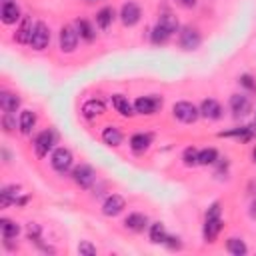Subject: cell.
<instances>
[{
  "mask_svg": "<svg viewBox=\"0 0 256 256\" xmlns=\"http://www.w3.org/2000/svg\"><path fill=\"white\" fill-rule=\"evenodd\" d=\"M142 18V12H140V6L136 2H126L122 4L120 8V20L124 26H136Z\"/></svg>",
  "mask_w": 256,
  "mask_h": 256,
  "instance_id": "8",
  "label": "cell"
},
{
  "mask_svg": "<svg viewBox=\"0 0 256 256\" xmlns=\"http://www.w3.org/2000/svg\"><path fill=\"white\" fill-rule=\"evenodd\" d=\"M18 106H20V98L16 94H12V92H2L0 94V108L4 112L12 114V112L18 110Z\"/></svg>",
  "mask_w": 256,
  "mask_h": 256,
  "instance_id": "20",
  "label": "cell"
},
{
  "mask_svg": "<svg viewBox=\"0 0 256 256\" xmlns=\"http://www.w3.org/2000/svg\"><path fill=\"white\" fill-rule=\"evenodd\" d=\"M156 24H160L162 28H166L170 34L178 32V28H180V24H178V18H176L174 14H170V12H164V14L158 18V22H156Z\"/></svg>",
  "mask_w": 256,
  "mask_h": 256,
  "instance_id": "26",
  "label": "cell"
},
{
  "mask_svg": "<svg viewBox=\"0 0 256 256\" xmlns=\"http://www.w3.org/2000/svg\"><path fill=\"white\" fill-rule=\"evenodd\" d=\"M226 250H228L230 254H234V256H244V254L248 252L244 240H242V238H236V236L228 238V242H226Z\"/></svg>",
  "mask_w": 256,
  "mask_h": 256,
  "instance_id": "27",
  "label": "cell"
},
{
  "mask_svg": "<svg viewBox=\"0 0 256 256\" xmlns=\"http://www.w3.org/2000/svg\"><path fill=\"white\" fill-rule=\"evenodd\" d=\"M166 228H164V224L162 222H154V224H150V240L154 242V244H164V240H166Z\"/></svg>",
  "mask_w": 256,
  "mask_h": 256,
  "instance_id": "28",
  "label": "cell"
},
{
  "mask_svg": "<svg viewBox=\"0 0 256 256\" xmlns=\"http://www.w3.org/2000/svg\"><path fill=\"white\" fill-rule=\"evenodd\" d=\"M206 216H220V204H218V202H214V204L208 208Z\"/></svg>",
  "mask_w": 256,
  "mask_h": 256,
  "instance_id": "38",
  "label": "cell"
},
{
  "mask_svg": "<svg viewBox=\"0 0 256 256\" xmlns=\"http://www.w3.org/2000/svg\"><path fill=\"white\" fill-rule=\"evenodd\" d=\"M72 162H74V156H72V152L68 148H64V146L54 148V152L50 156V164H52V168L56 172H60V174L68 172L70 166H72Z\"/></svg>",
  "mask_w": 256,
  "mask_h": 256,
  "instance_id": "1",
  "label": "cell"
},
{
  "mask_svg": "<svg viewBox=\"0 0 256 256\" xmlns=\"http://www.w3.org/2000/svg\"><path fill=\"white\" fill-rule=\"evenodd\" d=\"M182 160H184L186 166H196V164H198V150H194V148H186L184 154H182Z\"/></svg>",
  "mask_w": 256,
  "mask_h": 256,
  "instance_id": "32",
  "label": "cell"
},
{
  "mask_svg": "<svg viewBox=\"0 0 256 256\" xmlns=\"http://www.w3.org/2000/svg\"><path fill=\"white\" fill-rule=\"evenodd\" d=\"M102 140H104L108 146H118V144L122 142V132H120V128H116V126H106V128L102 130Z\"/></svg>",
  "mask_w": 256,
  "mask_h": 256,
  "instance_id": "23",
  "label": "cell"
},
{
  "mask_svg": "<svg viewBox=\"0 0 256 256\" xmlns=\"http://www.w3.org/2000/svg\"><path fill=\"white\" fill-rule=\"evenodd\" d=\"M48 44H50V28L44 22H36L30 36V46L34 50H44Z\"/></svg>",
  "mask_w": 256,
  "mask_h": 256,
  "instance_id": "6",
  "label": "cell"
},
{
  "mask_svg": "<svg viewBox=\"0 0 256 256\" xmlns=\"http://www.w3.org/2000/svg\"><path fill=\"white\" fill-rule=\"evenodd\" d=\"M0 18H2V22L4 24H16L18 20H20V8H18V4L16 2H4L2 4V10H0Z\"/></svg>",
  "mask_w": 256,
  "mask_h": 256,
  "instance_id": "15",
  "label": "cell"
},
{
  "mask_svg": "<svg viewBox=\"0 0 256 256\" xmlns=\"http://www.w3.org/2000/svg\"><path fill=\"white\" fill-rule=\"evenodd\" d=\"M86 2H94V0H86Z\"/></svg>",
  "mask_w": 256,
  "mask_h": 256,
  "instance_id": "42",
  "label": "cell"
},
{
  "mask_svg": "<svg viewBox=\"0 0 256 256\" xmlns=\"http://www.w3.org/2000/svg\"><path fill=\"white\" fill-rule=\"evenodd\" d=\"M164 244H166L170 250H180V248H182V242H180V238H176V236H166Z\"/></svg>",
  "mask_w": 256,
  "mask_h": 256,
  "instance_id": "34",
  "label": "cell"
},
{
  "mask_svg": "<svg viewBox=\"0 0 256 256\" xmlns=\"http://www.w3.org/2000/svg\"><path fill=\"white\" fill-rule=\"evenodd\" d=\"M28 238L30 240H38L40 238V226L38 224H34V222L28 224Z\"/></svg>",
  "mask_w": 256,
  "mask_h": 256,
  "instance_id": "36",
  "label": "cell"
},
{
  "mask_svg": "<svg viewBox=\"0 0 256 256\" xmlns=\"http://www.w3.org/2000/svg\"><path fill=\"white\" fill-rule=\"evenodd\" d=\"M104 110H106L104 102L102 100H96V98H90V100H86L82 104V116L84 118H96V116L104 114Z\"/></svg>",
  "mask_w": 256,
  "mask_h": 256,
  "instance_id": "16",
  "label": "cell"
},
{
  "mask_svg": "<svg viewBox=\"0 0 256 256\" xmlns=\"http://www.w3.org/2000/svg\"><path fill=\"white\" fill-rule=\"evenodd\" d=\"M200 42H202V36H200V32L196 30V28H192V26H184L182 30H180V36H178V44H180V48L182 50H196L198 46H200Z\"/></svg>",
  "mask_w": 256,
  "mask_h": 256,
  "instance_id": "5",
  "label": "cell"
},
{
  "mask_svg": "<svg viewBox=\"0 0 256 256\" xmlns=\"http://www.w3.org/2000/svg\"><path fill=\"white\" fill-rule=\"evenodd\" d=\"M178 4L184 8H192V6H196V0H178Z\"/></svg>",
  "mask_w": 256,
  "mask_h": 256,
  "instance_id": "39",
  "label": "cell"
},
{
  "mask_svg": "<svg viewBox=\"0 0 256 256\" xmlns=\"http://www.w3.org/2000/svg\"><path fill=\"white\" fill-rule=\"evenodd\" d=\"M172 112H174V116H176L180 122H184V124H192V122H196L198 116H200V110H198L192 102H186V100L176 102V104L172 106Z\"/></svg>",
  "mask_w": 256,
  "mask_h": 256,
  "instance_id": "2",
  "label": "cell"
},
{
  "mask_svg": "<svg viewBox=\"0 0 256 256\" xmlns=\"http://www.w3.org/2000/svg\"><path fill=\"white\" fill-rule=\"evenodd\" d=\"M36 120H38L36 112H32V110H22V112H20V118H18V128H20V132H22V134H30L32 128L36 126Z\"/></svg>",
  "mask_w": 256,
  "mask_h": 256,
  "instance_id": "18",
  "label": "cell"
},
{
  "mask_svg": "<svg viewBox=\"0 0 256 256\" xmlns=\"http://www.w3.org/2000/svg\"><path fill=\"white\" fill-rule=\"evenodd\" d=\"M72 178H74V182H76L80 188H90V186L94 184V180H96V172H94L88 164H80V166L74 168Z\"/></svg>",
  "mask_w": 256,
  "mask_h": 256,
  "instance_id": "9",
  "label": "cell"
},
{
  "mask_svg": "<svg viewBox=\"0 0 256 256\" xmlns=\"http://www.w3.org/2000/svg\"><path fill=\"white\" fill-rule=\"evenodd\" d=\"M2 124H4V130H6V132H12V130L16 128V122H12V120H10V114H8V112H6L4 120H2Z\"/></svg>",
  "mask_w": 256,
  "mask_h": 256,
  "instance_id": "37",
  "label": "cell"
},
{
  "mask_svg": "<svg viewBox=\"0 0 256 256\" xmlns=\"http://www.w3.org/2000/svg\"><path fill=\"white\" fill-rule=\"evenodd\" d=\"M146 224H148V218H146L144 214H140V212H132V214H128L126 220H124V226H126L130 232H142V230L146 228Z\"/></svg>",
  "mask_w": 256,
  "mask_h": 256,
  "instance_id": "17",
  "label": "cell"
},
{
  "mask_svg": "<svg viewBox=\"0 0 256 256\" xmlns=\"http://www.w3.org/2000/svg\"><path fill=\"white\" fill-rule=\"evenodd\" d=\"M4 2H10V0H2V4H4Z\"/></svg>",
  "mask_w": 256,
  "mask_h": 256,
  "instance_id": "41",
  "label": "cell"
},
{
  "mask_svg": "<svg viewBox=\"0 0 256 256\" xmlns=\"http://www.w3.org/2000/svg\"><path fill=\"white\" fill-rule=\"evenodd\" d=\"M220 230H222V220H220V216H206L204 230H202L204 240H206V242H214L216 236L220 234Z\"/></svg>",
  "mask_w": 256,
  "mask_h": 256,
  "instance_id": "13",
  "label": "cell"
},
{
  "mask_svg": "<svg viewBox=\"0 0 256 256\" xmlns=\"http://www.w3.org/2000/svg\"><path fill=\"white\" fill-rule=\"evenodd\" d=\"M150 134H134L132 138H130V148L136 152V154H140V152H144L148 146H150Z\"/></svg>",
  "mask_w": 256,
  "mask_h": 256,
  "instance_id": "25",
  "label": "cell"
},
{
  "mask_svg": "<svg viewBox=\"0 0 256 256\" xmlns=\"http://www.w3.org/2000/svg\"><path fill=\"white\" fill-rule=\"evenodd\" d=\"M218 160V152L214 148H204L198 152V164L202 166H208V164H214Z\"/></svg>",
  "mask_w": 256,
  "mask_h": 256,
  "instance_id": "30",
  "label": "cell"
},
{
  "mask_svg": "<svg viewBox=\"0 0 256 256\" xmlns=\"http://www.w3.org/2000/svg\"><path fill=\"white\" fill-rule=\"evenodd\" d=\"M26 198H20V186H4L0 190V208H8L10 204H24Z\"/></svg>",
  "mask_w": 256,
  "mask_h": 256,
  "instance_id": "10",
  "label": "cell"
},
{
  "mask_svg": "<svg viewBox=\"0 0 256 256\" xmlns=\"http://www.w3.org/2000/svg\"><path fill=\"white\" fill-rule=\"evenodd\" d=\"M198 110H200V116H204L208 120H218L222 116V106L216 100H212V98L202 100V104H200Z\"/></svg>",
  "mask_w": 256,
  "mask_h": 256,
  "instance_id": "14",
  "label": "cell"
},
{
  "mask_svg": "<svg viewBox=\"0 0 256 256\" xmlns=\"http://www.w3.org/2000/svg\"><path fill=\"white\" fill-rule=\"evenodd\" d=\"M240 84L246 86L248 90H256V82H254V78H252L250 74H242V76H240Z\"/></svg>",
  "mask_w": 256,
  "mask_h": 256,
  "instance_id": "35",
  "label": "cell"
},
{
  "mask_svg": "<svg viewBox=\"0 0 256 256\" xmlns=\"http://www.w3.org/2000/svg\"><path fill=\"white\" fill-rule=\"evenodd\" d=\"M230 110H232V114H234L236 118H242V116L250 114L252 104H250L248 96H244V94H234V96H230Z\"/></svg>",
  "mask_w": 256,
  "mask_h": 256,
  "instance_id": "11",
  "label": "cell"
},
{
  "mask_svg": "<svg viewBox=\"0 0 256 256\" xmlns=\"http://www.w3.org/2000/svg\"><path fill=\"white\" fill-rule=\"evenodd\" d=\"M112 106H114L116 112L122 114V116H132V114H136V112H134V104H130L128 98L122 96V94H114V96H112Z\"/></svg>",
  "mask_w": 256,
  "mask_h": 256,
  "instance_id": "19",
  "label": "cell"
},
{
  "mask_svg": "<svg viewBox=\"0 0 256 256\" xmlns=\"http://www.w3.org/2000/svg\"><path fill=\"white\" fill-rule=\"evenodd\" d=\"M54 144H56V132L54 130H42L36 138H34V152H36V156H40V158H44L52 148H54Z\"/></svg>",
  "mask_w": 256,
  "mask_h": 256,
  "instance_id": "3",
  "label": "cell"
},
{
  "mask_svg": "<svg viewBox=\"0 0 256 256\" xmlns=\"http://www.w3.org/2000/svg\"><path fill=\"white\" fill-rule=\"evenodd\" d=\"M112 20H114V10L110 6H104L98 10V14H96V26L98 28H102V30L108 28L112 24Z\"/></svg>",
  "mask_w": 256,
  "mask_h": 256,
  "instance_id": "24",
  "label": "cell"
},
{
  "mask_svg": "<svg viewBox=\"0 0 256 256\" xmlns=\"http://www.w3.org/2000/svg\"><path fill=\"white\" fill-rule=\"evenodd\" d=\"M78 38H80V34H78V30H76L74 26H70V24L62 26V28H60V38H58L60 50L66 52V54L74 52L76 46H78Z\"/></svg>",
  "mask_w": 256,
  "mask_h": 256,
  "instance_id": "4",
  "label": "cell"
},
{
  "mask_svg": "<svg viewBox=\"0 0 256 256\" xmlns=\"http://www.w3.org/2000/svg\"><path fill=\"white\" fill-rule=\"evenodd\" d=\"M126 208V202H124V198L120 196V194H110L106 200H104V204H102V212H104V216H118L122 210Z\"/></svg>",
  "mask_w": 256,
  "mask_h": 256,
  "instance_id": "12",
  "label": "cell"
},
{
  "mask_svg": "<svg viewBox=\"0 0 256 256\" xmlns=\"http://www.w3.org/2000/svg\"><path fill=\"white\" fill-rule=\"evenodd\" d=\"M32 30H34L32 20H30V18H24V20H22V24H20V28H18V32H16V40H18L20 44H30Z\"/></svg>",
  "mask_w": 256,
  "mask_h": 256,
  "instance_id": "22",
  "label": "cell"
},
{
  "mask_svg": "<svg viewBox=\"0 0 256 256\" xmlns=\"http://www.w3.org/2000/svg\"><path fill=\"white\" fill-rule=\"evenodd\" d=\"M76 30H78V34H80V38H84V40H94V36H96V32H94V26L88 22V20H78L76 22Z\"/></svg>",
  "mask_w": 256,
  "mask_h": 256,
  "instance_id": "29",
  "label": "cell"
},
{
  "mask_svg": "<svg viewBox=\"0 0 256 256\" xmlns=\"http://www.w3.org/2000/svg\"><path fill=\"white\" fill-rule=\"evenodd\" d=\"M252 158H254V162H256V148L252 150Z\"/></svg>",
  "mask_w": 256,
  "mask_h": 256,
  "instance_id": "40",
  "label": "cell"
},
{
  "mask_svg": "<svg viewBox=\"0 0 256 256\" xmlns=\"http://www.w3.org/2000/svg\"><path fill=\"white\" fill-rule=\"evenodd\" d=\"M160 106H162V100L158 96H140L134 102V112L150 116V114H156L160 110Z\"/></svg>",
  "mask_w": 256,
  "mask_h": 256,
  "instance_id": "7",
  "label": "cell"
},
{
  "mask_svg": "<svg viewBox=\"0 0 256 256\" xmlns=\"http://www.w3.org/2000/svg\"><path fill=\"white\" fill-rule=\"evenodd\" d=\"M0 234L4 240H12L20 234V226L14 222V220H8V218H2L0 220Z\"/></svg>",
  "mask_w": 256,
  "mask_h": 256,
  "instance_id": "21",
  "label": "cell"
},
{
  "mask_svg": "<svg viewBox=\"0 0 256 256\" xmlns=\"http://www.w3.org/2000/svg\"><path fill=\"white\" fill-rule=\"evenodd\" d=\"M78 254H80V256H96V246L90 244L88 240H82V242L78 244Z\"/></svg>",
  "mask_w": 256,
  "mask_h": 256,
  "instance_id": "33",
  "label": "cell"
},
{
  "mask_svg": "<svg viewBox=\"0 0 256 256\" xmlns=\"http://www.w3.org/2000/svg\"><path fill=\"white\" fill-rule=\"evenodd\" d=\"M170 36H172V34H170L166 28H162L160 24H156V26L152 28V34H150V38H152L154 44H164V42H168Z\"/></svg>",
  "mask_w": 256,
  "mask_h": 256,
  "instance_id": "31",
  "label": "cell"
},
{
  "mask_svg": "<svg viewBox=\"0 0 256 256\" xmlns=\"http://www.w3.org/2000/svg\"><path fill=\"white\" fill-rule=\"evenodd\" d=\"M254 124H256V122H254Z\"/></svg>",
  "mask_w": 256,
  "mask_h": 256,
  "instance_id": "43",
  "label": "cell"
}]
</instances>
